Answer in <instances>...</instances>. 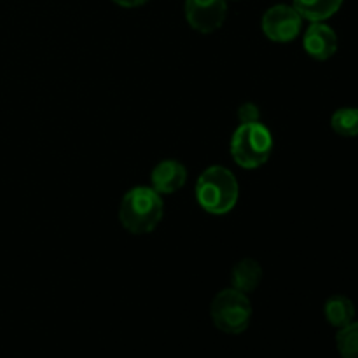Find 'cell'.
<instances>
[{"mask_svg": "<svg viewBox=\"0 0 358 358\" xmlns=\"http://www.w3.org/2000/svg\"><path fill=\"white\" fill-rule=\"evenodd\" d=\"M164 215L163 198L152 187H133L122 198L119 220L131 234H149L161 224Z\"/></svg>", "mask_w": 358, "mask_h": 358, "instance_id": "obj_1", "label": "cell"}, {"mask_svg": "<svg viewBox=\"0 0 358 358\" xmlns=\"http://www.w3.org/2000/svg\"><path fill=\"white\" fill-rule=\"evenodd\" d=\"M240 185L233 171L224 166H210L196 182V199L205 212L224 215L236 206Z\"/></svg>", "mask_w": 358, "mask_h": 358, "instance_id": "obj_2", "label": "cell"}, {"mask_svg": "<svg viewBox=\"0 0 358 358\" xmlns=\"http://www.w3.org/2000/svg\"><path fill=\"white\" fill-rule=\"evenodd\" d=\"M273 150L271 131L262 122L240 124L231 138V156L238 166L245 170L266 164Z\"/></svg>", "mask_w": 358, "mask_h": 358, "instance_id": "obj_3", "label": "cell"}, {"mask_svg": "<svg viewBox=\"0 0 358 358\" xmlns=\"http://www.w3.org/2000/svg\"><path fill=\"white\" fill-rule=\"evenodd\" d=\"M210 315L219 331L226 334H241L250 325L252 303L247 294L231 287L213 297Z\"/></svg>", "mask_w": 358, "mask_h": 358, "instance_id": "obj_4", "label": "cell"}, {"mask_svg": "<svg viewBox=\"0 0 358 358\" xmlns=\"http://www.w3.org/2000/svg\"><path fill=\"white\" fill-rule=\"evenodd\" d=\"M261 27L269 41L287 44L299 37L301 28H303V17L294 9V6L278 3L266 10Z\"/></svg>", "mask_w": 358, "mask_h": 358, "instance_id": "obj_5", "label": "cell"}, {"mask_svg": "<svg viewBox=\"0 0 358 358\" xmlns=\"http://www.w3.org/2000/svg\"><path fill=\"white\" fill-rule=\"evenodd\" d=\"M227 16L226 0H185V20L192 30L212 34L219 30Z\"/></svg>", "mask_w": 358, "mask_h": 358, "instance_id": "obj_6", "label": "cell"}, {"mask_svg": "<svg viewBox=\"0 0 358 358\" xmlns=\"http://www.w3.org/2000/svg\"><path fill=\"white\" fill-rule=\"evenodd\" d=\"M304 51L318 62L332 58L338 51V35L324 21L311 23L304 34Z\"/></svg>", "mask_w": 358, "mask_h": 358, "instance_id": "obj_7", "label": "cell"}, {"mask_svg": "<svg viewBox=\"0 0 358 358\" xmlns=\"http://www.w3.org/2000/svg\"><path fill=\"white\" fill-rule=\"evenodd\" d=\"M187 182V170L180 161L166 159L161 161L150 173V187L161 196L173 194L180 191Z\"/></svg>", "mask_w": 358, "mask_h": 358, "instance_id": "obj_8", "label": "cell"}, {"mask_svg": "<svg viewBox=\"0 0 358 358\" xmlns=\"http://www.w3.org/2000/svg\"><path fill=\"white\" fill-rule=\"evenodd\" d=\"M262 282V268L257 261L254 259H241L236 262L233 268V275H231V283L233 289L240 290L243 294H252L257 290L259 283Z\"/></svg>", "mask_w": 358, "mask_h": 358, "instance_id": "obj_9", "label": "cell"}, {"mask_svg": "<svg viewBox=\"0 0 358 358\" xmlns=\"http://www.w3.org/2000/svg\"><path fill=\"white\" fill-rule=\"evenodd\" d=\"M345 0H294V9L303 20L318 23L334 16L341 9Z\"/></svg>", "mask_w": 358, "mask_h": 358, "instance_id": "obj_10", "label": "cell"}, {"mask_svg": "<svg viewBox=\"0 0 358 358\" xmlns=\"http://www.w3.org/2000/svg\"><path fill=\"white\" fill-rule=\"evenodd\" d=\"M325 318L336 329H343L355 320V304L346 296H332L325 301Z\"/></svg>", "mask_w": 358, "mask_h": 358, "instance_id": "obj_11", "label": "cell"}, {"mask_svg": "<svg viewBox=\"0 0 358 358\" xmlns=\"http://www.w3.org/2000/svg\"><path fill=\"white\" fill-rule=\"evenodd\" d=\"M331 126L339 136L353 138L358 136V108L357 107H343L332 114Z\"/></svg>", "mask_w": 358, "mask_h": 358, "instance_id": "obj_12", "label": "cell"}, {"mask_svg": "<svg viewBox=\"0 0 358 358\" xmlns=\"http://www.w3.org/2000/svg\"><path fill=\"white\" fill-rule=\"evenodd\" d=\"M336 346L341 358H358V322L353 320L350 325L339 329Z\"/></svg>", "mask_w": 358, "mask_h": 358, "instance_id": "obj_13", "label": "cell"}, {"mask_svg": "<svg viewBox=\"0 0 358 358\" xmlns=\"http://www.w3.org/2000/svg\"><path fill=\"white\" fill-rule=\"evenodd\" d=\"M238 119H240V124L261 122V112H259L257 105L243 103L240 108H238Z\"/></svg>", "mask_w": 358, "mask_h": 358, "instance_id": "obj_14", "label": "cell"}, {"mask_svg": "<svg viewBox=\"0 0 358 358\" xmlns=\"http://www.w3.org/2000/svg\"><path fill=\"white\" fill-rule=\"evenodd\" d=\"M112 2L117 3V6L121 7H128V9H131V7L143 6V3H147L149 0H112Z\"/></svg>", "mask_w": 358, "mask_h": 358, "instance_id": "obj_15", "label": "cell"}]
</instances>
